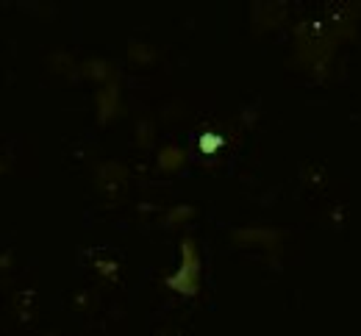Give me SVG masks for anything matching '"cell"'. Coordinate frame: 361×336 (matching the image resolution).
Instances as JSON below:
<instances>
[{
	"mask_svg": "<svg viewBox=\"0 0 361 336\" xmlns=\"http://www.w3.org/2000/svg\"><path fill=\"white\" fill-rule=\"evenodd\" d=\"M180 158H183V156H180V150H176V147H173V150H164V153H161V164H164V167H167V161H173V167H178Z\"/></svg>",
	"mask_w": 361,
	"mask_h": 336,
	"instance_id": "2",
	"label": "cell"
},
{
	"mask_svg": "<svg viewBox=\"0 0 361 336\" xmlns=\"http://www.w3.org/2000/svg\"><path fill=\"white\" fill-rule=\"evenodd\" d=\"M197 284H200V259H197L195 242L186 239L183 242V264L173 278H167V287L180 292V294H195Z\"/></svg>",
	"mask_w": 361,
	"mask_h": 336,
	"instance_id": "1",
	"label": "cell"
},
{
	"mask_svg": "<svg viewBox=\"0 0 361 336\" xmlns=\"http://www.w3.org/2000/svg\"><path fill=\"white\" fill-rule=\"evenodd\" d=\"M200 147H203L206 153H209V150H217V147H220V137H209V134H206V137L200 139Z\"/></svg>",
	"mask_w": 361,
	"mask_h": 336,
	"instance_id": "3",
	"label": "cell"
}]
</instances>
